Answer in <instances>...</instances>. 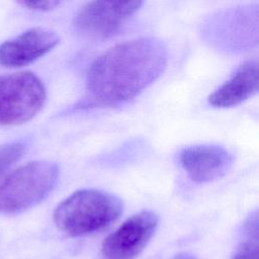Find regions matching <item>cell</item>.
I'll return each mask as SVG.
<instances>
[{
    "label": "cell",
    "instance_id": "4fadbf2b",
    "mask_svg": "<svg viewBox=\"0 0 259 259\" xmlns=\"http://www.w3.org/2000/svg\"><path fill=\"white\" fill-rule=\"evenodd\" d=\"M174 259H195V258L191 255H188V254H179Z\"/></svg>",
    "mask_w": 259,
    "mask_h": 259
},
{
    "label": "cell",
    "instance_id": "7a4b0ae2",
    "mask_svg": "<svg viewBox=\"0 0 259 259\" xmlns=\"http://www.w3.org/2000/svg\"><path fill=\"white\" fill-rule=\"evenodd\" d=\"M123 209L122 200L97 189L78 190L65 198L55 209L56 226L76 237L94 233L116 221Z\"/></svg>",
    "mask_w": 259,
    "mask_h": 259
},
{
    "label": "cell",
    "instance_id": "8fae6325",
    "mask_svg": "<svg viewBox=\"0 0 259 259\" xmlns=\"http://www.w3.org/2000/svg\"><path fill=\"white\" fill-rule=\"evenodd\" d=\"M25 151L22 143H10L0 147V177L16 162Z\"/></svg>",
    "mask_w": 259,
    "mask_h": 259
},
{
    "label": "cell",
    "instance_id": "ba28073f",
    "mask_svg": "<svg viewBox=\"0 0 259 259\" xmlns=\"http://www.w3.org/2000/svg\"><path fill=\"white\" fill-rule=\"evenodd\" d=\"M179 162L193 181L210 182L227 174L234 157L219 145H194L179 153Z\"/></svg>",
    "mask_w": 259,
    "mask_h": 259
},
{
    "label": "cell",
    "instance_id": "7c38bea8",
    "mask_svg": "<svg viewBox=\"0 0 259 259\" xmlns=\"http://www.w3.org/2000/svg\"><path fill=\"white\" fill-rule=\"evenodd\" d=\"M21 5L25 6L28 9L31 10H37V11H49L52 10L54 8H56L60 2L59 1H25V2H21Z\"/></svg>",
    "mask_w": 259,
    "mask_h": 259
},
{
    "label": "cell",
    "instance_id": "277c9868",
    "mask_svg": "<svg viewBox=\"0 0 259 259\" xmlns=\"http://www.w3.org/2000/svg\"><path fill=\"white\" fill-rule=\"evenodd\" d=\"M45 100L46 88L32 72L0 75V124L28 121L41 109Z\"/></svg>",
    "mask_w": 259,
    "mask_h": 259
},
{
    "label": "cell",
    "instance_id": "6da1fadb",
    "mask_svg": "<svg viewBox=\"0 0 259 259\" xmlns=\"http://www.w3.org/2000/svg\"><path fill=\"white\" fill-rule=\"evenodd\" d=\"M168 54L155 37H137L110 48L90 65L86 89L102 104L126 102L139 95L164 71Z\"/></svg>",
    "mask_w": 259,
    "mask_h": 259
},
{
    "label": "cell",
    "instance_id": "30bf717a",
    "mask_svg": "<svg viewBox=\"0 0 259 259\" xmlns=\"http://www.w3.org/2000/svg\"><path fill=\"white\" fill-rule=\"evenodd\" d=\"M231 259H259L257 211L251 213L244 223L243 240L238 245Z\"/></svg>",
    "mask_w": 259,
    "mask_h": 259
},
{
    "label": "cell",
    "instance_id": "52a82bcc",
    "mask_svg": "<svg viewBox=\"0 0 259 259\" xmlns=\"http://www.w3.org/2000/svg\"><path fill=\"white\" fill-rule=\"evenodd\" d=\"M60 41L58 33L45 27H33L0 46V65L8 68L26 66L38 60Z\"/></svg>",
    "mask_w": 259,
    "mask_h": 259
},
{
    "label": "cell",
    "instance_id": "3957f363",
    "mask_svg": "<svg viewBox=\"0 0 259 259\" xmlns=\"http://www.w3.org/2000/svg\"><path fill=\"white\" fill-rule=\"evenodd\" d=\"M59 166L51 161H32L12 171L0 183V212L24 211L44 200L59 178Z\"/></svg>",
    "mask_w": 259,
    "mask_h": 259
},
{
    "label": "cell",
    "instance_id": "9c48e42d",
    "mask_svg": "<svg viewBox=\"0 0 259 259\" xmlns=\"http://www.w3.org/2000/svg\"><path fill=\"white\" fill-rule=\"evenodd\" d=\"M258 91V63L248 61L242 64L233 76L214 90L207 98L208 103L218 108L236 106Z\"/></svg>",
    "mask_w": 259,
    "mask_h": 259
},
{
    "label": "cell",
    "instance_id": "8992f818",
    "mask_svg": "<svg viewBox=\"0 0 259 259\" xmlns=\"http://www.w3.org/2000/svg\"><path fill=\"white\" fill-rule=\"evenodd\" d=\"M158 215L140 211L124 221L102 243L104 259H135L148 245L158 227Z\"/></svg>",
    "mask_w": 259,
    "mask_h": 259
},
{
    "label": "cell",
    "instance_id": "5b68a950",
    "mask_svg": "<svg viewBox=\"0 0 259 259\" xmlns=\"http://www.w3.org/2000/svg\"><path fill=\"white\" fill-rule=\"evenodd\" d=\"M143 5L142 1H92L74 17V27L83 36L105 38L120 30L124 22Z\"/></svg>",
    "mask_w": 259,
    "mask_h": 259
}]
</instances>
